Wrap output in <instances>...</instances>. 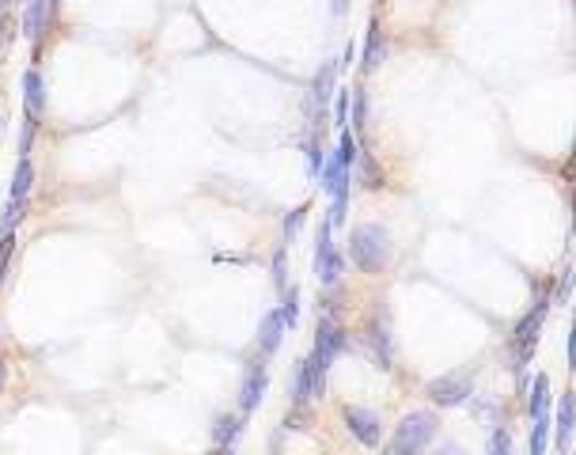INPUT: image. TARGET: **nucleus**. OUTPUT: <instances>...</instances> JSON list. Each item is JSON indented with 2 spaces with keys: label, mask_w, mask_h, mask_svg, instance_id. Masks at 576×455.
I'll list each match as a JSON object with an SVG mask.
<instances>
[{
  "label": "nucleus",
  "mask_w": 576,
  "mask_h": 455,
  "mask_svg": "<svg viewBox=\"0 0 576 455\" xmlns=\"http://www.w3.org/2000/svg\"><path fill=\"white\" fill-rule=\"evenodd\" d=\"M527 414H531V422H535V417L553 414V384H550V376H546V372H535V379H531V391H527Z\"/></svg>",
  "instance_id": "15"
},
{
  "label": "nucleus",
  "mask_w": 576,
  "mask_h": 455,
  "mask_svg": "<svg viewBox=\"0 0 576 455\" xmlns=\"http://www.w3.org/2000/svg\"><path fill=\"white\" fill-rule=\"evenodd\" d=\"M288 395H292V406L315 403V384H311V364H307V357L296 360V372H292V379H288Z\"/></svg>",
  "instance_id": "18"
},
{
  "label": "nucleus",
  "mask_w": 576,
  "mask_h": 455,
  "mask_svg": "<svg viewBox=\"0 0 576 455\" xmlns=\"http://www.w3.org/2000/svg\"><path fill=\"white\" fill-rule=\"evenodd\" d=\"M330 8H334V15H345L349 12V0H330Z\"/></svg>",
  "instance_id": "39"
},
{
  "label": "nucleus",
  "mask_w": 576,
  "mask_h": 455,
  "mask_svg": "<svg viewBox=\"0 0 576 455\" xmlns=\"http://www.w3.org/2000/svg\"><path fill=\"white\" fill-rule=\"evenodd\" d=\"M23 106H27V122L42 125V114H46V84H42V72H39V68H27V72H23Z\"/></svg>",
  "instance_id": "13"
},
{
  "label": "nucleus",
  "mask_w": 576,
  "mask_h": 455,
  "mask_svg": "<svg viewBox=\"0 0 576 455\" xmlns=\"http://www.w3.org/2000/svg\"><path fill=\"white\" fill-rule=\"evenodd\" d=\"M357 175H361V182H364V187H368V190H379V187H383V175H379V163H376V159H371L368 152L361 156V168H357Z\"/></svg>",
  "instance_id": "32"
},
{
  "label": "nucleus",
  "mask_w": 576,
  "mask_h": 455,
  "mask_svg": "<svg viewBox=\"0 0 576 455\" xmlns=\"http://www.w3.org/2000/svg\"><path fill=\"white\" fill-rule=\"evenodd\" d=\"M304 156H307V178H315L319 182L323 178V163H326V149L319 144V133H307V141H304Z\"/></svg>",
  "instance_id": "22"
},
{
  "label": "nucleus",
  "mask_w": 576,
  "mask_h": 455,
  "mask_svg": "<svg viewBox=\"0 0 576 455\" xmlns=\"http://www.w3.org/2000/svg\"><path fill=\"white\" fill-rule=\"evenodd\" d=\"M550 444H553V414L535 417L531 441H527V455H550Z\"/></svg>",
  "instance_id": "21"
},
{
  "label": "nucleus",
  "mask_w": 576,
  "mask_h": 455,
  "mask_svg": "<svg viewBox=\"0 0 576 455\" xmlns=\"http://www.w3.org/2000/svg\"><path fill=\"white\" fill-rule=\"evenodd\" d=\"M352 58H357V46H352V42H345V50H342V61H338V68L345 72V68L352 65Z\"/></svg>",
  "instance_id": "37"
},
{
  "label": "nucleus",
  "mask_w": 576,
  "mask_h": 455,
  "mask_svg": "<svg viewBox=\"0 0 576 455\" xmlns=\"http://www.w3.org/2000/svg\"><path fill=\"white\" fill-rule=\"evenodd\" d=\"M572 5H576V0H572Z\"/></svg>",
  "instance_id": "44"
},
{
  "label": "nucleus",
  "mask_w": 576,
  "mask_h": 455,
  "mask_svg": "<svg viewBox=\"0 0 576 455\" xmlns=\"http://www.w3.org/2000/svg\"><path fill=\"white\" fill-rule=\"evenodd\" d=\"M345 178H352V171H345V163H342V156H338V152H330V156H326V163H323V178H319L323 194H326V197H334Z\"/></svg>",
  "instance_id": "20"
},
{
  "label": "nucleus",
  "mask_w": 576,
  "mask_h": 455,
  "mask_svg": "<svg viewBox=\"0 0 576 455\" xmlns=\"http://www.w3.org/2000/svg\"><path fill=\"white\" fill-rule=\"evenodd\" d=\"M338 156H342V163H345V171H352L357 175V168H361V141H357V133H338Z\"/></svg>",
  "instance_id": "23"
},
{
  "label": "nucleus",
  "mask_w": 576,
  "mask_h": 455,
  "mask_svg": "<svg viewBox=\"0 0 576 455\" xmlns=\"http://www.w3.org/2000/svg\"><path fill=\"white\" fill-rule=\"evenodd\" d=\"M8 42H12V5L0 0V50H8Z\"/></svg>",
  "instance_id": "35"
},
{
  "label": "nucleus",
  "mask_w": 576,
  "mask_h": 455,
  "mask_svg": "<svg viewBox=\"0 0 576 455\" xmlns=\"http://www.w3.org/2000/svg\"><path fill=\"white\" fill-rule=\"evenodd\" d=\"M273 285L281 288V293L288 288V243H281L273 250Z\"/></svg>",
  "instance_id": "31"
},
{
  "label": "nucleus",
  "mask_w": 576,
  "mask_h": 455,
  "mask_svg": "<svg viewBox=\"0 0 576 455\" xmlns=\"http://www.w3.org/2000/svg\"><path fill=\"white\" fill-rule=\"evenodd\" d=\"M364 341H368L371 357H376V369L391 372V369H395V338H391V323H387L383 312H376V315L368 319V326H364Z\"/></svg>",
  "instance_id": "9"
},
{
  "label": "nucleus",
  "mask_w": 576,
  "mask_h": 455,
  "mask_svg": "<svg viewBox=\"0 0 576 455\" xmlns=\"http://www.w3.org/2000/svg\"><path fill=\"white\" fill-rule=\"evenodd\" d=\"M349 197H352V178H345L342 187H338V194L330 197V213H326V216H330L334 228L345 224V216H349Z\"/></svg>",
  "instance_id": "24"
},
{
  "label": "nucleus",
  "mask_w": 576,
  "mask_h": 455,
  "mask_svg": "<svg viewBox=\"0 0 576 455\" xmlns=\"http://www.w3.org/2000/svg\"><path fill=\"white\" fill-rule=\"evenodd\" d=\"M243 425H247L243 414H216L213 417V444L216 448H232L239 436H243Z\"/></svg>",
  "instance_id": "17"
},
{
  "label": "nucleus",
  "mask_w": 576,
  "mask_h": 455,
  "mask_svg": "<svg viewBox=\"0 0 576 455\" xmlns=\"http://www.w3.org/2000/svg\"><path fill=\"white\" fill-rule=\"evenodd\" d=\"M53 23V8H50V0H31V5L23 8V34L31 42H39L42 34L50 31Z\"/></svg>",
  "instance_id": "16"
},
{
  "label": "nucleus",
  "mask_w": 576,
  "mask_h": 455,
  "mask_svg": "<svg viewBox=\"0 0 576 455\" xmlns=\"http://www.w3.org/2000/svg\"><path fill=\"white\" fill-rule=\"evenodd\" d=\"M486 455H516V436L508 425H497L486 441Z\"/></svg>",
  "instance_id": "26"
},
{
  "label": "nucleus",
  "mask_w": 576,
  "mask_h": 455,
  "mask_svg": "<svg viewBox=\"0 0 576 455\" xmlns=\"http://www.w3.org/2000/svg\"><path fill=\"white\" fill-rule=\"evenodd\" d=\"M429 455H467V448L455 444V441H448V444H440V448H436V451H429Z\"/></svg>",
  "instance_id": "36"
},
{
  "label": "nucleus",
  "mask_w": 576,
  "mask_h": 455,
  "mask_svg": "<svg viewBox=\"0 0 576 455\" xmlns=\"http://www.w3.org/2000/svg\"><path fill=\"white\" fill-rule=\"evenodd\" d=\"M12 254H15V232H5V235H0V285H5V278H8Z\"/></svg>",
  "instance_id": "34"
},
{
  "label": "nucleus",
  "mask_w": 576,
  "mask_h": 455,
  "mask_svg": "<svg viewBox=\"0 0 576 455\" xmlns=\"http://www.w3.org/2000/svg\"><path fill=\"white\" fill-rule=\"evenodd\" d=\"M345 326L338 319V312L334 307H326V312H319V326H315V350L307 357L311 364V384H315V403L326 395V379H330V369H334V360H338V353L345 350Z\"/></svg>",
  "instance_id": "1"
},
{
  "label": "nucleus",
  "mask_w": 576,
  "mask_h": 455,
  "mask_svg": "<svg viewBox=\"0 0 576 455\" xmlns=\"http://www.w3.org/2000/svg\"><path fill=\"white\" fill-rule=\"evenodd\" d=\"M31 190H34V163L31 156H20V163H15V175H12V194L8 202H31Z\"/></svg>",
  "instance_id": "19"
},
{
  "label": "nucleus",
  "mask_w": 576,
  "mask_h": 455,
  "mask_svg": "<svg viewBox=\"0 0 576 455\" xmlns=\"http://www.w3.org/2000/svg\"><path fill=\"white\" fill-rule=\"evenodd\" d=\"M285 334H288L285 315H281V307H273V312H266V315H262V323H258V353H262V360L281 350Z\"/></svg>",
  "instance_id": "12"
},
{
  "label": "nucleus",
  "mask_w": 576,
  "mask_h": 455,
  "mask_svg": "<svg viewBox=\"0 0 576 455\" xmlns=\"http://www.w3.org/2000/svg\"><path fill=\"white\" fill-rule=\"evenodd\" d=\"M270 391V372L262 360H251L247 372H243V384H239V414L251 417L258 406H262V398Z\"/></svg>",
  "instance_id": "10"
},
{
  "label": "nucleus",
  "mask_w": 576,
  "mask_h": 455,
  "mask_svg": "<svg viewBox=\"0 0 576 455\" xmlns=\"http://www.w3.org/2000/svg\"><path fill=\"white\" fill-rule=\"evenodd\" d=\"M433 406H443V410H455V406H467L474 398V376L471 372H443L436 379H429L425 387Z\"/></svg>",
  "instance_id": "7"
},
{
  "label": "nucleus",
  "mask_w": 576,
  "mask_h": 455,
  "mask_svg": "<svg viewBox=\"0 0 576 455\" xmlns=\"http://www.w3.org/2000/svg\"><path fill=\"white\" fill-rule=\"evenodd\" d=\"M349 114H352V87H338V96H334V125H338V133L349 130Z\"/></svg>",
  "instance_id": "27"
},
{
  "label": "nucleus",
  "mask_w": 576,
  "mask_h": 455,
  "mask_svg": "<svg viewBox=\"0 0 576 455\" xmlns=\"http://www.w3.org/2000/svg\"><path fill=\"white\" fill-rule=\"evenodd\" d=\"M209 455H235V451H232V448H213Z\"/></svg>",
  "instance_id": "40"
},
{
  "label": "nucleus",
  "mask_w": 576,
  "mask_h": 455,
  "mask_svg": "<svg viewBox=\"0 0 576 455\" xmlns=\"http://www.w3.org/2000/svg\"><path fill=\"white\" fill-rule=\"evenodd\" d=\"M572 436H576V391H565V398L553 410V444L562 455H569Z\"/></svg>",
  "instance_id": "11"
},
{
  "label": "nucleus",
  "mask_w": 576,
  "mask_h": 455,
  "mask_svg": "<svg viewBox=\"0 0 576 455\" xmlns=\"http://www.w3.org/2000/svg\"><path fill=\"white\" fill-rule=\"evenodd\" d=\"M569 369H576V319H572V331H569Z\"/></svg>",
  "instance_id": "38"
},
{
  "label": "nucleus",
  "mask_w": 576,
  "mask_h": 455,
  "mask_svg": "<svg viewBox=\"0 0 576 455\" xmlns=\"http://www.w3.org/2000/svg\"><path fill=\"white\" fill-rule=\"evenodd\" d=\"M349 125H352V133H364L368 130V91L357 84L352 87V114H349Z\"/></svg>",
  "instance_id": "25"
},
{
  "label": "nucleus",
  "mask_w": 576,
  "mask_h": 455,
  "mask_svg": "<svg viewBox=\"0 0 576 455\" xmlns=\"http://www.w3.org/2000/svg\"><path fill=\"white\" fill-rule=\"evenodd\" d=\"M345 254L361 273L379 278V273L391 266V235H387V228H379V224H357L349 232Z\"/></svg>",
  "instance_id": "3"
},
{
  "label": "nucleus",
  "mask_w": 576,
  "mask_h": 455,
  "mask_svg": "<svg viewBox=\"0 0 576 455\" xmlns=\"http://www.w3.org/2000/svg\"><path fill=\"white\" fill-rule=\"evenodd\" d=\"M338 72H342L338 61H326L319 72H315V80H311V87H307L304 111H307V122H311V133L326 122V106H330L334 96H338Z\"/></svg>",
  "instance_id": "6"
},
{
  "label": "nucleus",
  "mask_w": 576,
  "mask_h": 455,
  "mask_svg": "<svg viewBox=\"0 0 576 455\" xmlns=\"http://www.w3.org/2000/svg\"><path fill=\"white\" fill-rule=\"evenodd\" d=\"M307 213H311V202H304V205H296L292 213H285V224H281V235H285V243H288V240H296V235H300V228H304V221H307Z\"/></svg>",
  "instance_id": "29"
},
{
  "label": "nucleus",
  "mask_w": 576,
  "mask_h": 455,
  "mask_svg": "<svg viewBox=\"0 0 576 455\" xmlns=\"http://www.w3.org/2000/svg\"><path fill=\"white\" fill-rule=\"evenodd\" d=\"M23 216H27V205H23V202H8L5 213H0V235H5V232H15V224H20Z\"/></svg>",
  "instance_id": "33"
},
{
  "label": "nucleus",
  "mask_w": 576,
  "mask_h": 455,
  "mask_svg": "<svg viewBox=\"0 0 576 455\" xmlns=\"http://www.w3.org/2000/svg\"><path fill=\"white\" fill-rule=\"evenodd\" d=\"M572 168H576V137H572Z\"/></svg>",
  "instance_id": "42"
},
{
  "label": "nucleus",
  "mask_w": 576,
  "mask_h": 455,
  "mask_svg": "<svg viewBox=\"0 0 576 455\" xmlns=\"http://www.w3.org/2000/svg\"><path fill=\"white\" fill-rule=\"evenodd\" d=\"M572 285H576V266H565L562 273H557V281H553V304H569Z\"/></svg>",
  "instance_id": "30"
},
{
  "label": "nucleus",
  "mask_w": 576,
  "mask_h": 455,
  "mask_svg": "<svg viewBox=\"0 0 576 455\" xmlns=\"http://www.w3.org/2000/svg\"><path fill=\"white\" fill-rule=\"evenodd\" d=\"M440 432V414L436 410H410L395 425L391 441L383 444L379 455H429V444Z\"/></svg>",
  "instance_id": "4"
},
{
  "label": "nucleus",
  "mask_w": 576,
  "mask_h": 455,
  "mask_svg": "<svg viewBox=\"0 0 576 455\" xmlns=\"http://www.w3.org/2000/svg\"><path fill=\"white\" fill-rule=\"evenodd\" d=\"M311 273H315V281H319V288H326V293H334V288L342 285L345 259H342L338 243H334L330 216H323L319 228H315V262H311Z\"/></svg>",
  "instance_id": "5"
},
{
  "label": "nucleus",
  "mask_w": 576,
  "mask_h": 455,
  "mask_svg": "<svg viewBox=\"0 0 576 455\" xmlns=\"http://www.w3.org/2000/svg\"><path fill=\"white\" fill-rule=\"evenodd\" d=\"M342 422H345L349 436H352L357 444L379 448V441H383V422H379L376 410H368V406H342Z\"/></svg>",
  "instance_id": "8"
},
{
  "label": "nucleus",
  "mask_w": 576,
  "mask_h": 455,
  "mask_svg": "<svg viewBox=\"0 0 576 455\" xmlns=\"http://www.w3.org/2000/svg\"><path fill=\"white\" fill-rule=\"evenodd\" d=\"M387 61V39H383V27L379 20L371 15V23H368V34H364V53H361V68L364 72H376L379 65Z\"/></svg>",
  "instance_id": "14"
},
{
  "label": "nucleus",
  "mask_w": 576,
  "mask_h": 455,
  "mask_svg": "<svg viewBox=\"0 0 576 455\" xmlns=\"http://www.w3.org/2000/svg\"><path fill=\"white\" fill-rule=\"evenodd\" d=\"M8 5H31V0H8Z\"/></svg>",
  "instance_id": "43"
},
{
  "label": "nucleus",
  "mask_w": 576,
  "mask_h": 455,
  "mask_svg": "<svg viewBox=\"0 0 576 455\" xmlns=\"http://www.w3.org/2000/svg\"><path fill=\"white\" fill-rule=\"evenodd\" d=\"M281 315H285V326L296 331V323H300V288L288 285L281 293Z\"/></svg>",
  "instance_id": "28"
},
{
  "label": "nucleus",
  "mask_w": 576,
  "mask_h": 455,
  "mask_svg": "<svg viewBox=\"0 0 576 455\" xmlns=\"http://www.w3.org/2000/svg\"><path fill=\"white\" fill-rule=\"evenodd\" d=\"M550 307H553V285L543 288V296H538L524 319H519L512 326V334H508V353H512V369L524 376V369L535 360V350H538V338H543V326H546V315H550Z\"/></svg>",
  "instance_id": "2"
},
{
  "label": "nucleus",
  "mask_w": 576,
  "mask_h": 455,
  "mask_svg": "<svg viewBox=\"0 0 576 455\" xmlns=\"http://www.w3.org/2000/svg\"><path fill=\"white\" fill-rule=\"evenodd\" d=\"M5 376H8V372H5V360H0V387H5Z\"/></svg>",
  "instance_id": "41"
}]
</instances>
